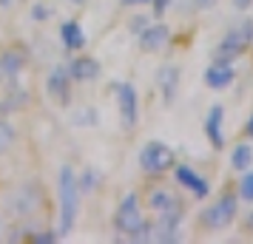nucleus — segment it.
<instances>
[{
    "instance_id": "obj_1",
    "label": "nucleus",
    "mask_w": 253,
    "mask_h": 244,
    "mask_svg": "<svg viewBox=\"0 0 253 244\" xmlns=\"http://www.w3.org/2000/svg\"><path fill=\"white\" fill-rule=\"evenodd\" d=\"M57 199H60V227L57 236L66 239L74 224H77V213H80V187H77V174L71 165H63L57 174Z\"/></svg>"
},
{
    "instance_id": "obj_2",
    "label": "nucleus",
    "mask_w": 253,
    "mask_h": 244,
    "mask_svg": "<svg viewBox=\"0 0 253 244\" xmlns=\"http://www.w3.org/2000/svg\"><path fill=\"white\" fill-rule=\"evenodd\" d=\"M253 43V20H245L239 29H230L228 35L222 37L219 48L213 51V63H233L236 57L245 54V48Z\"/></svg>"
},
{
    "instance_id": "obj_3",
    "label": "nucleus",
    "mask_w": 253,
    "mask_h": 244,
    "mask_svg": "<svg viewBox=\"0 0 253 244\" xmlns=\"http://www.w3.org/2000/svg\"><path fill=\"white\" fill-rule=\"evenodd\" d=\"M236 213H239V196L236 193H225L211 208L202 210L199 221H202V227H208V230H225L228 224H233Z\"/></svg>"
},
{
    "instance_id": "obj_4",
    "label": "nucleus",
    "mask_w": 253,
    "mask_h": 244,
    "mask_svg": "<svg viewBox=\"0 0 253 244\" xmlns=\"http://www.w3.org/2000/svg\"><path fill=\"white\" fill-rule=\"evenodd\" d=\"M6 208L12 216L17 219H29V216H37L40 208H43V193H40V187L35 182H29V185H20L17 190H12V196L6 202Z\"/></svg>"
},
{
    "instance_id": "obj_5",
    "label": "nucleus",
    "mask_w": 253,
    "mask_h": 244,
    "mask_svg": "<svg viewBox=\"0 0 253 244\" xmlns=\"http://www.w3.org/2000/svg\"><path fill=\"white\" fill-rule=\"evenodd\" d=\"M29 69V48L20 46V43H14V46L3 48L0 51V82H6V85H14L17 77Z\"/></svg>"
},
{
    "instance_id": "obj_6",
    "label": "nucleus",
    "mask_w": 253,
    "mask_h": 244,
    "mask_svg": "<svg viewBox=\"0 0 253 244\" xmlns=\"http://www.w3.org/2000/svg\"><path fill=\"white\" fill-rule=\"evenodd\" d=\"M139 168L145 174H165L173 168V151L165 142H148L139 151Z\"/></svg>"
},
{
    "instance_id": "obj_7",
    "label": "nucleus",
    "mask_w": 253,
    "mask_h": 244,
    "mask_svg": "<svg viewBox=\"0 0 253 244\" xmlns=\"http://www.w3.org/2000/svg\"><path fill=\"white\" fill-rule=\"evenodd\" d=\"M117 105H120V122L131 134L139 122V94L131 82H120L117 85Z\"/></svg>"
},
{
    "instance_id": "obj_8",
    "label": "nucleus",
    "mask_w": 253,
    "mask_h": 244,
    "mask_svg": "<svg viewBox=\"0 0 253 244\" xmlns=\"http://www.w3.org/2000/svg\"><path fill=\"white\" fill-rule=\"evenodd\" d=\"M142 221H145V216H142L139 196L137 193H128V196L120 202V208H117V213H114V227L123 233V236H131Z\"/></svg>"
},
{
    "instance_id": "obj_9",
    "label": "nucleus",
    "mask_w": 253,
    "mask_h": 244,
    "mask_svg": "<svg viewBox=\"0 0 253 244\" xmlns=\"http://www.w3.org/2000/svg\"><path fill=\"white\" fill-rule=\"evenodd\" d=\"M66 69H69L71 82H94V80H100V74H103L100 60H94L91 54H77V57H71Z\"/></svg>"
},
{
    "instance_id": "obj_10",
    "label": "nucleus",
    "mask_w": 253,
    "mask_h": 244,
    "mask_svg": "<svg viewBox=\"0 0 253 244\" xmlns=\"http://www.w3.org/2000/svg\"><path fill=\"white\" fill-rule=\"evenodd\" d=\"M46 91L51 100H57V105L71 103V77L66 66H54L51 69V74L46 77Z\"/></svg>"
},
{
    "instance_id": "obj_11",
    "label": "nucleus",
    "mask_w": 253,
    "mask_h": 244,
    "mask_svg": "<svg viewBox=\"0 0 253 244\" xmlns=\"http://www.w3.org/2000/svg\"><path fill=\"white\" fill-rule=\"evenodd\" d=\"M148 208L154 210L157 216H182V202L173 196L168 187H151Z\"/></svg>"
},
{
    "instance_id": "obj_12",
    "label": "nucleus",
    "mask_w": 253,
    "mask_h": 244,
    "mask_svg": "<svg viewBox=\"0 0 253 244\" xmlns=\"http://www.w3.org/2000/svg\"><path fill=\"white\" fill-rule=\"evenodd\" d=\"M173 176H176V182L185 187V190H191L196 199H205L211 193V185H208V179L196 174L194 168H188V165H173Z\"/></svg>"
},
{
    "instance_id": "obj_13",
    "label": "nucleus",
    "mask_w": 253,
    "mask_h": 244,
    "mask_svg": "<svg viewBox=\"0 0 253 244\" xmlns=\"http://www.w3.org/2000/svg\"><path fill=\"white\" fill-rule=\"evenodd\" d=\"M168 40H171V29L162 26V23L145 26V29L139 32V48H142V51H160V48L168 46Z\"/></svg>"
},
{
    "instance_id": "obj_14",
    "label": "nucleus",
    "mask_w": 253,
    "mask_h": 244,
    "mask_svg": "<svg viewBox=\"0 0 253 244\" xmlns=\"http://www.w3.org/2000/svg\"><path fill=\"white\" fill-rule=\"evenodd\" d=\"M60 43L63 48L74 54V51H83L85 48V32H83V26L77 20H66V23H60Z\"/></svg>"
},
{
    "instance_id": "obj_15",
    "label": "nucleus",
    "mask_w": 253,
    "mask_h": 244,
    "mask_svg": "<svg viewBox=\"0 0 253 244\" xmlns=\"http://www.w3.org/2000/svg\"><path fill=\"white\" fill-rule=\"evenodd\" d=\"M222 116H225V108L222 105H211V111L205 116V137L211 139V145L222 151L225 148V134H222Z\"/></svg>"
},
{
    "instance_id": "obj_16",
    "label": "nucleus",
    "mask_w": 253,
    "mask_h": 244,
    "mask_svg": "<svg viewBox=\"0 0 253 244\" xmlns=\"http://www.w3.org/2000/svg\"><path fill=\"white\" fill-rule=\"evenodd\" d=\"M157 85L162 88L165 103H173L176 85H179V69H176V66H162V69L157 71Z\"/></svg>"
},
{
    "instance_id": "obj_17",
    "label": "nucleus",
    "mask_w": 253,
    "mask_h": 244,
    "mask_svg": "<svg viewBox=\"0 0 253 244\" xmlns=\"http://www.w3.org/2000/svg\"><path fill=\"white\" fill-rule=\"evenodd\" d=\"M230 82H233V69H230L228 63H213V66L205 71V85L213 88V91L228 88Z\"/></svg>"
},
{
    "instance_id": "obj_18",
    "label": "nucleus",
    "mask_w": 253,
    "mask_h": 244,
    "mask_svg": "<svg viewBox=\"0 0 253 244\" xmlns=\"http://www.w3.org/2000/svg\"><path fill=\"white\" fill-rule=\"evenodd\" d=\"M29 105V91H23V88H12V94L0 103V114H12V111H20V108H26Z\"/></svg>"
},
{
    "instance_id": "obj_19",
    "label": "nucleus",
    "mask_w": 253,
    "mask_h": 244,
    "mask_svg": "<svg viewBox=\"0 0 253 244\" xmlns=\"http://www.w3.org/2000/svg\"><path fill=\"white\" fill-rule=\"evenodd\" d=\"M100 185H103V174H100L97 168H85V171L77 176L80 193H94V190H100Z\"/></svg>"
},
{
    "instance_id": "obj_20",
    "label": "nucleus",
    "mask_w": 253,
    "mask_h": 244,
    "mask_svg": "<svg viewBox=\"0 0 253 244\" xmlns=\"http://www.w3.org/2000/svg\"><path fill=\"white\" fill-rule=\"evenodd\" d=\"M230 165H233L236 171L245 174V171L253 165V148H251V145H236L233 153H230Z\"/></svg>"
},
{
    "instance_id": "obj_21",
    "label": "nucleus",
    "mask_w": 253,
    "mask_h": 244,
    "mask_svg": "<svg viewBox=\"0 0 253 244\" xmlns=\"http://www.w3.org/2000/svg\"><path fill=\"white\" fill-rule=\"evenodd\" d=\"M14 139H17V131H14V125H12V122H6V119L0 116V156L12 151Z\"/></svg>"
},
{
    "instance_id": "obj_22",
    "label": "nucleus",
    "mask_w": 253,
    "mask_h": 244,
    "mask_svg": "<svg viewBox=\"0 0 253 244\" xmlns=\"http://www.w3.org/2000/svg\"><path fill=\"white\" fill-rule=\"evenodd\" d=\"M239 199H245V202H253V171H245V176H242Z\"/></svg>"
},
{
    "instance_id": "obj_23",
    "label": "nucleus",
    "mask_w": 253,
    "mask_h": 244,
    "mask_svg": "<svg viewBox=\"0 0 253 244\" xmlns=\"http://www.w3.org/2000/svg\"><path fill=\"white\" fill-rule=\"evenodd\" d=\"M74 125H97V111L94 108H83L74 114Z\"/></svg>"
},
{
    "instance_id": "obj_24",
    "label": "nucleus",
    "mask_w": 253,
    "mask_h": 244,
    "mask_svg": "<svg viewBox=\"0 0 253 244\" xmlns=\"http://www.w3.org/2000/svg\"><path fill=\"white\" fill-rule=\"evenodd\" d=\"M29 242H35V244H54V242H60V236H57V233H51V230H40V233H35V236H29Z\"/></svg>"
},
{
    "instance_id": "obj_25",
    "label": "nucleus",
    "mask_w": 253,
    "mask_h": 244,
    "mask_svg": "<svg viewBox=\"0 0 253 244\" xmlns=\"http://www.w3.org/2000/svg\"><path fill=\"white\" fill-rule=\"evenodd\" d=\"M48 17H51V6H46V3H35V6H32V20L43 23Z\"/></svg>"
},
{
    "instance_id": "obj_26",
    "label": "nucleus",
    "mask_w": 253,
    "mask_h": 244,
    "mask_svg": "<svg viewBox=\"0 0 253 244\" xmlns=\"http://www.w3.org/2000/svg\"><path fill=\"white\" fill-rule=\"evenodd\" d=\"M148 26V17H142V14H137V17H131V23H128V29L134 32V35H139L142 29Z\"/></svg>"
},
{
    "instance_id": "obj_27",
    "label": "nucleus",
    "mask_w": 253,
    "mask_h": 244,
    "mask_svg": "<svg viewBox=\"0 0 253 244\" xmlns=\"http://www.w3.org/2000/svg\"><path fill=\"white\" fill-rule=\"evenodd\" d=\"M151 6H154V17H162V14L168 12L171 0H151Z\"/></svg>"
},
{
    "instance_id": "obj_28",
    "label": "nucleus",
    "mask_w": 253,
    "mask_h": 244,
    "mask_svg": "<svg viewBox=\"0 0 253 244\" xmlns=\"http://www.w3.org/2000/svg\"><path fill=\"white\" fill-rule=\"evenodd\" d=\"M251 3H253V0H233V6H236L239 12H245V9H251Z\"/></svg>"
},
{
    "instance_id": "obj_29",
    "label": "nucleus",
    "mask_w": 253,
    "mask_h": 244,
    "mask_svg": "<svg viewBox=\"0 0 253 244\" xmlns=\"http://www.w3.org/2000/svg\"><path fill=\"white\" fill-rule=\"evenodd\" d=\"M139 3H151V0H123V6L131 9V6H139Z\"/></svg>"
},
{
    "instance_id": "obj_30",
    "label": "nucleus",
    "mask_w": 253,
    "mask_h": 244,
    "mask_svg": "<svg viewBox=\"0 0 253 244\" xmlns=\"http://www.w3.org/2000/svg\"><path fill=\"white\" fill-rule=\"evenodd\" d=\"M248 134H251V137H253V116H251V119H248Z\"/></svg>"
},
{
    "instance_id": "obj_31",
    "label": "nucleus",
    "mask_w": 253,
    "mask_h": 244,
    "mask_svg": "<svg viewBox=\"0 0 253 244\" xmlns=\"http://www.w3.org/2000/svg\"><path fill=\"white\" fill-rule=\"evenodd\" d=\"M199 3H202V6H211V3H213V0H199Z\"/></svg>"
},
{
    "instance_id": "obj_32",
    "label": "nucleus",
    "mask_w": 253,
    "mask_h": 244,
    "mask_svg": "<svg viewBox=\"0 0 253 244\" xmlns=\"http://www.w3.org/2000/svg\"><path fill=\"white\" fill-rule=\"evenodd\" d=\"M9 3H12V0H0V6H9Z\"/></svg>"
},
{
    "instance_id": "obj_33",
    "label": "nucleus",
    "mask_w": 253,
    "mask_h": 244,
    "mask_svg": "<svg viewBox=\"0 0 253 244\" xmlns=\"http://www.w3.org/2000/svg\"><path fill=\"white\" fill-rule=\"evenodd\" d=\"M248 224H251V227H253V210H251V219H248Z\"/></svg>"
},
{
    "instance_id": "obj_34",
    "label": "nucleus",
    "mask_w": 253,
    "mask_h": 244,
    "mask_svg": "<svg viewBox=\"0 0 253 244\" xmlns=\"http://www.w3.org/2000/svg\"><path fill=\"white\" fill-rule=\"evenodd\" d=\"M71 3H83V0H71Z\"/></svg>"
}]
</instances>
